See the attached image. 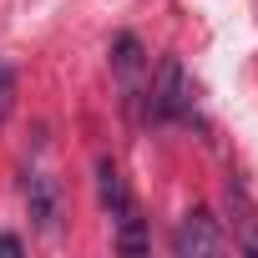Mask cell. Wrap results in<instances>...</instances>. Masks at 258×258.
Returning <instances> with one entry per match:
<instances>
[{"mask_svg": "<svg viewBox=\"0 0 258 258\" xmlns=\"http://www.w3.org/2000/svg\"><path fill=\"white\" fill-rule=\"evenodd\" d=\"M11 86H16V76H11V66H0V116L11 111Z\"/></svg>", "mask_w": 258, "mask_h": 258, "instance_id": "obj_7", "label": "cell"}, {"mask_svg": "<svg viewBox=\"0 0 258 258\" xmlns=\"http://www.w3.org/2000/svg\"><path fill=\"white\" fill-rule=\"evenodd\" d=\"M96 198H101V213L116 223V248L121 253H147V223H142V208L132 198V187H126L121 167L111 157L96 162Z\"/></svg>", "mask_w": 258, "mask_h": 258, "instance_id": "obj_1", "label": "cell"}, {"mask_svg": "<svg viewBox=\"0 0 258 258\" xmlns=\"http://www.w3.org/2000/svg\"><path fill=\"white\" fill-rule=\"evenodd\" d=\"M142 101H147L152 121H192V81H187V71H182L177 56H167L157 66V76L147 81Z\"/></svg>", "mask_w": 258, "mask_h": 258, "instance_id": "obj_2", "label": "cell"}, {"mask_svg": "<svg viewBox=\"0 0 258 258\" xmlns=\"http://www.w3.org/2000/svg\"><path fill=\"white\" fill-rule=\"evenodd\" d=\"M26 208H31V218H36V228L41 233H61V182L46 172V167H31L26 172Z\"/></svg>", "mask_w": 258, "mask_h": 258, "instance_id": "obj_4", "label": "cell"}, {"mask_svg": "<svg viewBox=\"0 0 258 258\" xmlns=\"http://www.w3.org/2000/svg\"><path fill=\"white\" fill-rule=\"evenodd\" d=\"M228 248V233L218 228V218L208 213V208H192L182 223H177V233H172V253L177 258H198V253H223Z\"/></svg>", "mask_w": 258, "mask_h": 258, "instance_id": "obj_3", "label": "cell"}, {"mask_svg": "<svg viewBox=\"0 0 258 258\" xmlns=\"http://www.w3.org/2000/svg\"><path fill=\"white\" fill-rule=\"evenodd\" d=\"M0 253L16 258V253H21V238H16V233H0Z\"/></svg>", "mask_w": 258, "mask_h": 258, "instance_id": "obj_8", "label": "cell"}, {"mask_svg": "<svg viewBox=\"0 0 258 258\" xmlns=\"http://www.w3.org/2000/svg\"><path fill=\"white\" fill-rule=\"evenodd\" d=\"M111 66H116V76H121V101H126V106L147 96V86H142L147 56H142V41H137V36H116V46H111Z\"/></svg>", "mask_w": 258, "mask_h": 258, "instance_id": "obj_5", "label": "cell"}, {"mask_svg": "<svg viewBox=\"0 0 258 258\" xmlns=\"http://www.w3.org/2000/svg\"><path fill=\"white\" fill-rule=\"evenodd\" d=\"M223 203H228L233 248H243V253H253V258H258V208H253V203H248V192H243V187H233V182H228Z\"/></svg>", "mask_w": 258, "mask_h": 258, "instance_id": "obj_6", "label": "cell"}]
</instances>
